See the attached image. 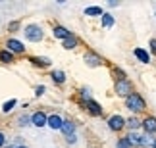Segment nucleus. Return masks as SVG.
I'll return each mask as SVG.
<instances>
[{
  "instance_id": "obj_1",
  "label": "nucleus",
  "mask_w": 156,
  "mask_h": 148,
  "mask_svg": "<svg viewBox=\"0 0 156 148\" xmlns=\"http://www.w3.org/2000/svg\"><path fill=\"white\" fill-rule=\"evenodd\" d=\"M125 106L131 110V112H141V110H145V100H143L139 94H131V96L125 98Z\"/></svg>"
},
{
  "instance_id": "obj_2",
  "label": "nucleus",
  "mask_w": 156,
  "mask_h": 148,
  "mask_svg": "<svg viewBox=\"0 0 156 148\" xmlns=\"http://www.w3.org/2000/svg\"><path fill=\"white\" fill-rule=\"evenodd\" d=\"M116 94H119V96H131V83L125 79V77H119V79L116 81Z\"/></svg>"
},
{
  "instance_id": "obj_3",
  "label": "nucleus",
  "mask_w": 156,
  "mask_h": 148,
  "mask_svg": "<svg viewBox=\"0 0 156 148\" xmlns=\"http://www.w3.org/2000/svg\"><path fill=\"white\" fill-rule=\"evenodd\" d=\"M25 37H27V40H31V43H39V40L43 39V31H41L39 25H29L25 29Z\"/></svg>"
},
{
  "instance_id": "obj_4",
  "label": "nucleus",
  "mask_w": 156,
  "mask_h": 148,
  "mask_svg": "<svg viewBox=\"0 0 156 148\" xmlns=\"http://www.w3.org/2000/svg\"><path fill=\"white\" fill-rule=\"evenodd\" d=\"M83 60H85V64H87L89 67H97V66H100V64H102L100 56H97L94 52H87V54L83 56Z\"/></svg>"
},
{
  "instance_id": "obj_5",
  "label": "nucleus",
  "mask_w": 156,
  "mask_h": 148,
  "mask_svg": "<svg viewBox=\"0 0 156 148\" xmlns=\"http://www.w3.org/2000/svg\"><path fill=\"white\" fill-rule=\"evenodd\" d=\"M125 123H127V121H125L122 115H112L110 119H108V125H110L112 131H119V129H122Z\"/></svg>"
},
{
  "instance_id": "obj_6",
  "label": "nucleus",
  "mask_w": 156,
  "mask_h": 148,
  "mask_svg": "<svg viewBox=\"0 0 156 148\" xmlns=\"http://www.w3.org/2000/svg\"><path fill=\"white\" fill-rule=\"evenodd\" d=\"M31 123H33L35 127H43V125H46V123H48V117H46L43 112H37V114H33Z\"/></svg>"
},
{
  "instance_id": "obj_7",
  "label": "nucleus",
  "mask_w": 156,
  "mask_h": 148,
  "mask_svg": "<svg viewBox=\"0 0 156 148\" xmlns=\"http://www.w3.org/2000/svg\"><path fill=\"white\" fill-rule=\"evenodd\" d=\"M6 46H8L10 52H23V50H25V46H23L20 40H16V39H10L8 43H6Z\"/></svg>"
},
{
  "instance_id": "obj_8",
  "label": "nucleus",
  "mask_w": 156,
  "mask_h": 148,
  "mask_svg": "<svg viewBox=\"0 0 156 148\" xmlns=\"http://www.w3.org/2000/svg\"><path fill=\"white\" fill-rule=\"evenodd\" d=\"M46 125H48L50 129H62V125H64V119H62L60 115H56V114H54V115H50V117H48V123H46Z\"/></svg>"
},
{
  "instance_id": "obj_9",
  "label": "nucleus",
  "mask_w": 156,
  "mask_h": 148,
  "mask_svg": "<svg viewBox=\"0 0 156 148\" xmlns=\"http://www.w3.org/2000/svg\"><path fill=\"white\" fill-rule=\"evenodd\" d=\"M143 127H145V131L151 135V133H156V117H147L145 121H143Z\"/></svg>"
},
{
  "instance_id": "obj_10",
  "label": "nucleus",
  "mask_w": 156,
  "mask_h": 148,
  "mask_svg": "<svg viewBox=\"0 0 156 148\" xmlns=\"http://www.w3.org/2000/svg\"><path fill=\"white\" fill-rule=\"evenodd\" d=\"M52 35H54V37H56V39H68L69 37V31H68V29H66V27H54V31H52Z\"/></svg>"
},
{
  "instance_id": "obj_11",
  "label": "nucleus",
  "mask_w": 156,
  "mask_h": 148,
  "mask_svg": "<svg viewBox=\"0 0 156 148\" xmlns=\"http://www.w3.org/2000/svg\"><path fill=\"white\" fill-rule=\"evenodd\" d=\"M87 106H89V112H91L93 115H100V114H102V108H100L94 100H87Z\"/></svg>"
},
{
  "instance_id": "obj_12",
  "label": "nucleus",
  "mask_w": 156,
  "mask_h": 148,
  "mask_svg": "<svg viewBox=\"0 0 156 148\" xmlns=\"http://www.w3.org/2000/svg\"><path fill=\"white\" fill-rule=\"evenodd\" d=\"M135 56L139 58L143 64H148V62H151V56H148V52L143 50V48H135Z\"/></svg>"
},
{
  "instance_id": "obj_13",
  "label": "nucleus",
  "mask_w": 156,
  "mask_h": 148,
  "mask_svg": "<svg viewBox=\"0 0 156 148\" xmlns=\"http://www.w3.org/2000/svg\"><path fill=\"white\" fill-rule=\"evenodd\" d=\"M154 144H156V140H152L148 133L141 137V146H143V148H154Z\"/></svg>"
},
{
  "instance_id": "obj_14",
  "label": "nucleus",
  "mask_w": 156,
  "mask_h": 148,
  "mask_svg": "<svg viewBox=\"0 0 156 148\" xmlns=\"http://www.w3.org/2000/svg\"><path fill=\"white\" fill-rule=\"evenodd\" d=\"M75 46H77V37H75V35H69V37L64 40V48L71 50V48H75Z\"/></svg>"
},
{
  "instance_id": "obj_15",
  "label": "nucleus",
  "mask_w": 156,
  "mask_h": 148,
  "mask_svg": "<svg viewBox=\"0 0 156 148\" xmlns=\"http://www.w3.org/2000/svg\"><path fill=\"white\" fill-rule=\"evenodd\" d=\"M85 15H104V12L100 6H91V8H85Z\"/></svg>"
},
{
  "instance_id": "obj_16",
  "label": "nucleus",
  "mask_w": 156,
  "mask_h": 148,
  "mask_svg": "<svg viewBox=\"0 0 156 148\" xmlns=\"http://www.w3.org/2000/svg\"><path fill=\"white\" fill-rule=\"evenodd\" d=\"M125 139L129 140V144H131V146H141V137H139L137 133H129Z\"/></svg>"
},
{
  "instance_id": "obj_17",
  "label": "nucleus",
  "mask_w": 156,
  "mask_h": 148,
  "mask_svg": "<svg viewBox=\"0 0 156 148\" xmlns=\"http://www.w3.org/2000/svg\"><path fill=\"white\" fill-rule=\"evenodd\" d=\"M62 131H64V135H73V131H75V125L71 121H64V125H62Z\"/></svg>"
},
{
  "instance_id": "obj_18",
  "label": "nucleus",
  "mask_w": 156,
  "mask_h": 148,
  "mask_svg": "<svg viewBox=\"0 0 156 148\" xmlns=\"http://www.w3.org/2000/svg\"><path fill=\"white\" fill-rule=\"evenodd\" d=\"M31 62L35 64V66H41V67H44V66H48V64H50L48 58H31Z\"/></svg>"
},
{
  "instance_id": "obj_19",
  "label": "nucleus",
  "mask_w": 156,
  "mask_h": 148,
  "mask_svg": "<svg viewBox=\"0 0 156 148\" xmlns=\"http://www.w3.org/2000/svg\"><path fill=\"white\" fill-rule=\"evenodd\" d=\"M52 79L56 81V83H64L66 81V75H64V71H52Z\"/></svg>"
},
{
  "instance_id": "obj_20",
  "label": "nucleus",
  "mask_w": 156,
  "mask_h": 148,
  "mask_svg": "<svg viewBox=\"0 0 156 148\" xmlns=\"http://www.w3.org/2000/svg\"><path fill=\"white\" fill-rule=\"evenodd\" d=\"M102 25H104V27H112V25H114V17H112L110 14H104V15H102Z\"/></svg>"
},
{
  "instance_id": "obj_21",
  "label": "nucleus",
  "mask_w": 156,
  "mask_h": 148,
  "mask_svg": "<svg viewBox=\"0 0 156 148\" xmlns=\"http://www.w3.org/2000/svg\"><path fill=\"white\" fill-rule=\"evenodd\" d=\"M0 60L6 62V64L12 62V52H10V50H2V52H0Z\"/></svg>"
},
{
  "instance_id": "obj_22",
  "label": "nucleus",
  "mask_w": 156,
  "mask_h": 148,
  "mask_svg": "<svg viewBox=\"0 0 156 148\" xmlns=\"http://www.w3.org/2000/svg\"><path fill=\"white\" fill-rule=\"evenodd\" d=\"M16 106V100H8V102H4V106H2V112H6V114H8V112L12 110Z\"/></svg>"
},
{
  "instance_id": "obj_23",
  "label": "nucleus",
  "mask_w": 156,
  "mask_h": 148,
  "mask_svg": "<svg viewBox=\"0 0 156 148\" xmlns=\"http://www.w3.org/2000/svg\"><path fill=\"white\" fill-rule=\"evenodd\" d=\"M127 125H129L131 129H137V127L141 125V121L137 119V117H129V119H127Z\"/></svg>"
},
{
  "instance_id": "obj_24",
  "label": "nucleus",
  "mask_w": 156,
  "mask_h": 148,
  "mask_svg": "<svg viewBox=\"0 0 156 148\" xmlns=\"http://www.w3.org/2000/svg\"><path fill=\"white\" fill-rule=\"evenodd\" d=\"M118 148H131V144H129V140H127V139H119Z\"/></svg>"
},
{
  "instance_id": "obj_25",
  "label": "nucleus",
  "mask_w": 156,
  "mask_h": 148,
  "mask_svg": "<svg viewBox=\"0 0 156 148\" xmlns=\"http://www.w3.org/2000/svg\"><path fill=\"white\" fill-rule=\"evenodd\" d=\"M20 125H29V117L27 115H21L20 117Z\"/></svg>"
},
{
  "instance_id": "obj_26",
  "label": "nucleus",
  "mask_w": 156,
  "mask_h": 148,
  "mask_svg": "<svg viewBox=\"0 0 156 148\" xmlns=\"http://www.w3.org/2000/svg\"><path fill=\"white\" fill-rule=\"evenodd\" d=\"M151 50H152V54H156V39L151 40Z\"/></svg>"
},
{
  "instance_id": "obj_27",
  "label": "nucleus",
  "mask_w": 156,
  "mask_h": 148,
  "mask_svg": "<svg viewBox=\"0 0 156 148\" xmlns=\"http://www.w3.org/2000/svg\"><path fill=\"white\" fill-rule=\"evenodd\" d=\"M43 92H44V87H43V85H41V87H37V96H41Z\"/></svg>"
},
{
  "instance_id": "obj_28",
  "label": "nucleus",
  "mask_w": 156,
  "mask_h": 148,
  "mask_svg": "<svg viewBox=\"0 0 156 148\" xmlns=\"http://www.w3.org/2000/svg\"><path fill=\"white\" fill-rule=\"evenodd\" d=\"M75 139H77L75 135H69V137H68V143H75Z\"/></svg>"
},
{
  "instance_id": "obj_29",
  "label": "nucleus",
  "mask_w": 156,
  "mask_h": 148,
  "mask_svg": "<svg viewBox=\"0 0 156 148\" xmlns=\"http://www.w3.org/2000/svg\"><path fill=\"white\" fill-rule=\"evenodd\" d=\"M4 140H6V139H4V135H2V133H0V146H2V144H4Z\"/></svg>"
},
{
  "instance_id": "obj_30",
  "label": "nucleus",
  "mask_w": 156,
  "mask_h": 148,
  "mask_svg": "<svg viewBox=\"0 0 156 148\" xmlns=\"http://www.w3.org/2000/svg\"><path fill=\"white\" fill-rule=\"evenodd\" d=\"M17 148H27V146H17Z\"/></svg>"
},
{
  "instance_id": "obj_31",
  "label": "nucleus",
  "mask_w": 156,
  "mask_h": 148,
  "mask_svg": "<svg viewBox=\"0 0 156 148\" xmlns=\"http://www.w3.org/2000/svg\"><path fill=\"white\" fill-rule=\"evenodd\" d=\"M8 148H17V146H8Z\"/></svg>"
},
{
  "instance_id": "obj_32",
  "label": "nucleus",
  "mask_w": 156,
  "mask_h": 148,
  "mask_svg": "<svg viewBox=\"0 0 156 148\" xmlns=\"http://www.w3.org/2000/svg\"><path fill=\"white\" fill-rule=\"evenodd\" d=\"M154 148H156V144H154Z\"/></svg>"
}]
</instances>
